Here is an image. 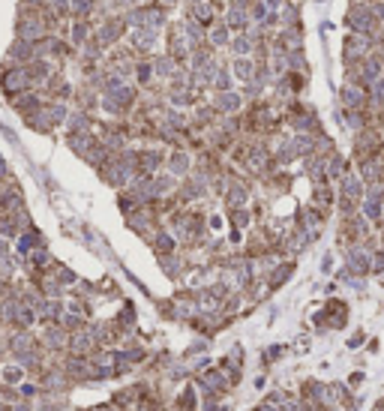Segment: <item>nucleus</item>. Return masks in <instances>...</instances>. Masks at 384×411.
Returning a JSON list of instances; mask_svg holds the SVG:
<instances>
[{
  "label": "nucleus",
  "instance_id": "nucleus-1",
  "mask_svg": "<svg viewBox=\"0 0 384 411\" xmlns=\"http://www.w3.org/2000/svg\"><path fill=\"white\" fill-rule=\"evenodd\" d=\"M186 165H189V159H186L183 153H174V159H171V168H174V171H186Z\"/></svg>",
  "mask_w": 384,
  "mask_h": 411
},
{
  "label": "nucleus",
  "instance_id": "nucleus-2",
  "mask_svg": "<svg viewBox=\"0 0 384 411\" xmlns=\"http://www.w3.org/2000/svg\"><path fill=\"white\" fill-rule=\"evenodd\" d=\"M6 381H21V369H6Z\"/></svg>",
  "mask_w": 384,
  "mask_h": 411
}]
</instances>
